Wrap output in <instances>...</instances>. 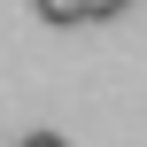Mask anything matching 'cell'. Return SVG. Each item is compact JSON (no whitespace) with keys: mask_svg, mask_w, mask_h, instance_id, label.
I'll list each match as a JSON object with an SVG mask.
<instances>
[{"mask_svg":"<svg viewBox=\"0 0 147 147\" xmlns=\"http://www.w3.org/2000/svg\"><path fill=\"white\" fill-rule=\"evenodd\" d=\"M39 8V23H54V31H78L85 16H78V0H31Z\"/></svg>","mask_w":147,"mask_h":147,"instance_id":"obj_1","label":"cell"},{"mask_svg":"<svg viewBox=\"0 0 147 147\" xmlns=\"http://www.w3.org/2000/svg\"><path fill=\"white\" fill-rule=\"evenodd\" d=\"M124 8H132V0H78V16H85V23H109V16H124Z\"/></svg>","mask_w":147,"mask_h":147,"instance_id":"obj_2","label":"cell"},{"mask_svg":"<svg viewBox=\"0 0 147 147\" xmlns=\"http://www.w3.org/2000/svg\"><path fill=\"white\" fill-rule=\"evenodd\" d=\"M16 147H70V132H23Z\"/></svg>","mask_w":147,"mask_h":147,"instance_id":"obj_3","label":"cell"}]
</instances>
